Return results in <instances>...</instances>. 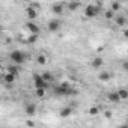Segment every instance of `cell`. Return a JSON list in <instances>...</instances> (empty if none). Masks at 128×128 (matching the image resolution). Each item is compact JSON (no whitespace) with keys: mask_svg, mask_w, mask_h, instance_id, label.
Listing matches in <instances>:
<instances>
[{"mask_svg":"<svg viewBox=\"0 0 128 128\" xmlns=\"http://www.w3.org/2000/svg\"><path fill=\"white\" fill-rule=\"evenodd\" d=\"M53 92H54V95H57V96H65V95H76V94H77V89L72 88L68 82H63V83L57 84V86L53 89Z\"/></svg>","mask_w":128,"mask_h":128,"instance_id":"obj_1","label":"cell"},{"mask_svg":"<svg viewBox=\"0 0 128 128\" xmlns=\"http://www.w3.org/2000/svg\"><path fill=\"white\" fill-rule=\"evenodd\" d=\"M9 59L12 60V63H15V65H23L26 62V54L23 51H20V50H14V51H11Z\"/></svg>","mask_w":128,"mask_h":128,"instance_id":"obj_2","label":"cell"},{"mask_svg":"<svg viewBox=\"0 0 128 128\" xmlns=\"http://www.w3.org/2000/svg\"><path fill=\"white\" fill-rule=\"evenodd\" d=\"M100 14V8L96 5H88L84 8V17L86 18H95Z\"/></svg>","mask_w":128,"mask_h":128,"instance_id":"obj_3","label":"cell"},{"mask_svg":"<svg viewBox=\"0 0 128 128\" xmlns=\"http://www.w3.org/2000/svg\"><path fill=\"white\" fill-rule=\"evenodd\" d=\"M33 86H35V89H38V88H48V83L44 80L42 74H35L33 76Z\"/></svg>","mask_w":128,"mask_h":128,"instance_id":"obj_4","label":"cell"},{"mask_svg":"<svg viewBox=\"0 0 128 128\" xmlns=\"http://www.w3.org/2000/svg\"><path fill=\"white\" fill-rule=\"evenodd\" d=\"M60 26H62V23H60V20H50L48 21V24H47V29H48V32H57L59 29H60Z\"/></svg>","mask_w":128,"mask_h":128,"instance_id":"obj_5","label":"cell"},{"mask_svg":"<svg viewBox=\"0 0 128 128\" xmlns=\"http://www.w3.org/2000/svg\"><path fill=\"white\" fill-rule=\"evenodd\" d=\"M26 29L29 30V33H36V35H39V32H41L39 26H38L36 23H33V21H29V23L26 24Z\"/></svg>","mask_w":128,"mask_h":128,"instance_id":"obj_6","label":"cell"},{"mask_svg":"<svg viewBox=\"0 0 128 128\" xmlns=\"http://www.w3.org/2000/svg\"><path fill=\"white\" fill-rule=\"evenodd\" d=\"M24 113H26L27 116H33V114L36 113V104H33V102H27V104L24 106Z\"/></svg>","mask_w":128,"mask_h":128,"instance_id":"obj_7","label":"cell"},{"mask_svg":"<svg viewBox=\"0 0 128 128\" xmlns=\"http://www.w3.org/2000/svg\"><path fill=\"white\" fill-rule=\"evenodd\" d=\"M26 15H27V18H29L30 21H33V20H36V17H38V9L29 6V8H26Z\"/></svg>","mask_w":128,"mask_h":128,"instance_id":"obj_8","label":"cell"},{"mask_svg":"<svg viewBox=\"0 0 128 128\" xmlns=\"http://www.w3.org/2000/svg\"><path fill=\"white\" fill-rule=\"evenodd\" d=\"M72 112H74V108L68 106V107H63V108L60 110V113H59V114H60V118H70V116L72 114Z\"/></svg>","mask_w":128,"mask_h":128,"instance_id":"obj_9","label":"cell"},{"mask_svg":"<svg viewBox=\"0 0 128 128\" xmlns=\"http://www.w3.org/2000/svg\"><path fill=\"white\" fill-rule=\"evenodd\" d=\"M107 100H108L110 102H119V101H120V96H119L118 90H116V92H108V94H107Z\"/></svg>","mask_w":128,"mask_h":128,"instance_id":"obj_10","label":"cell"},{"mask_svg":"<svg viewBox=\"0 0 128 128\" xmlns=\"http://www.w3.org/2000/svg\"><path fill=\"white\" fill-rule=\"evenodd\" d=\"M15 77L17 76H14V74H11V72H5V76H3V80H5V83L6 84H12L14 82H15Z\"/></svg>","mask_w":128,"mask_h":128,"instance_id":"obj_11","label":"cell"},{"mask_svg":"<svg viewBox=\"0 0 128 128\" xmlns=\"http://www.w3.org/2000/svg\"><path fill=\"white\" fill-rule=\"evenodd\" d=\"M104 65V60H102V57H100V56H96L94 60H92V68H101Z\"/></svg>","mask_w":128,"mask_h":128,"instance_id":"obj_12","label":"cell"},{"mask_svg":"<svg viewBox=\"0 0 128 128\" xmlns=\"http://www.w3.org/2000/svg\"><path fill=\"white\" fill-rule=\"evenodd\" d=\"M51 11H53L56 15H62V14H63V5H62V3H56V5H53Z\"/></svg>","mask_w":128,"mask_h":128,"instance_id":"obj_13","label":"cell"},{"mask_svg":"<svg viewBox=\"0 0 128 128\" xmlns=\"http://www.w3.org/2000/svg\"><path fill=\"white\" fill-rule=\"evenodd\" d=\"M110 78H112V72H108V71H102L98 76V80H101V82H108Z\"/></svg>","mask_w":128,"mask_h":128,"instance_id":"obj_14","label":"cell"},{"mask_svg":"<svg viewBox=\"0 0 128 128\" xmlns=\"http://www.w3.org/2000/svg\"><path fill=\"white\" fill-rule=\"evenodd\" d=\"M80 3H82V2H77V0H74V2L68 3V9H70V11H77V9L80 8Z\"/></svg>","mask_w":128,"mask_h":128,"instance_id":"obj_15","label":"cell"},{"mask_svg":"<svg viewBox=\"0 0 128 128\" xmlns=\"http://www.w3.org/2000/svg\"><path fill=\"white\" fill-rule=\"evenodd\" d=\"M45 90H47V88H38V89H35V95L38 98H44L45 96Z\"/></svg>","mask_w":128,"mask_h":128,"instance_id":"obj_16","label":"cell"},{"mask_svg":"<svg viewBox=\"0 0 128 128\" xmlns=\"http://www.w3.org/2000/svg\"><path fill=\"white\" fill-rule=\"evenodd\" d=\"M36 62H38V65H45V63L48 62V59H47V56L39 54V56H36Z\"/></svg>","mask_w":128,"mask_h":128,"instance_id":"obj_17","label":"cell"},{"mask_svg":"<svg viewBox=\"0 0 128 128\" xmlns=\"http://www.w3.org/2000/svg\"><path fill=\"white\" fill-rule=\"evenodd\" d=\"M114 23H116V26L122 27V26H125V23H126V18H125V17H116V18H114Z\"/></svg>","mask_w":128,"mask_h":128,"instance_id":"obj_18","label":"cell"},{"mask_svg":"<svg viewBox=\"0 0 128 128\" xmlns=\"http://www.w3.org/2000/svg\"><path fill=\"white\" fill-rule=\"evenodd\" d=\"M42 77H44V80H45L47 83H51V82L54 80V77H53V74H51V72H48V71H45V72H42Z\"/></svg>","mask_w":128,"mask_h":128,"instance_id":"obj_19","label":"cell"},{"mask_svg":"<svg viewBox=\"0 0 128 128\" xmlns=\"http://www.w3.org/2000/svg\"><path fill=\"white\" fill-rule=\"evenodd\" d=\"M118 94L120 96V100H128V89H118Z\"/></svg>","mask_w":128,"mask_h":128,"instance_id":"obj_20","label":"cell"},{"mask_svg":"<svg viewBox=\"0 0 128 128\" xmlns=\"http://www.w3.org/2000/svg\"><path fill=\"white\" fill-rule=\"evenodd\" d=\"M6 71L11 72V74H14V76H17L18 74V65H11V66H8Z\"/></svg>","mask_w":128,"mask_h":128,"instance_id":"obj_21","label":"cell"},{"mask_svg":"<svg viewBox=\"0 0 128 128\" xmlns=\"http://www.w3.org/2000/svg\"><path fill=\"white\" fill-rule=\"evenodd\" d=\"M98 113H100V107H98V106H92V107L89 108V114H90V116H96Z\"/></svg>","mask_w":128,"mask_h":128,"instance_id":"obj_22","label":"cell"},{"mask_svg":"<svg viewBox=\"0 0 128 128\" xmlns=\"http://www.w3.org/2000/svg\"><path fill=\"white\" fill-rule=\"evenodd\" d=\"M38 41V35L36 33H30V36L27 38V44H35Z\"/></svg>","mask_w":128,"mask_h":128,"instance_id":"obj_23","label":"cell"},{"mask_svg":"<svg viewBox=\"0 0 128 128\" xmlns=\"http://www.w3.org/2000/svg\"><path fill=\"white\" fill-rule=\"evenodd\" d=\"M106 18H107V20H114V18H116V17H114V11H112V9L106 11Z\"/></svg>","mask_w":128,"mask_h":128,"instance_id":"obj_24","label":"cell"},{"mask_svg":"<svg viewBox=\"0 0 128 128\" xmlns=\"http://www.w3.org/2000/svg\"><path fill=\"white\" fill-rule=\"evenodd\" d=\"M110 9H112V11H114V12H118V11L120 9V3H119V2H113Z\"/></svg>","mask_w":128,"mask_h":128,"instance_id":"obj_25","label":"cell"},{"mask_svg":"<svg viewBox=\"0 0 128 128\" xmlns=\"http://www.w3.org/2000/svg\"><path fill=\"white\" fill-rule=\"evenodd\" d=\"M122 68H124L125 71H128V62H124V63H122Z\"/></svg>","mask_w":128,"mask_h":128,"instance_id":"obj_26","label":"cell"},{"mask_svg":"<svg viewBox=\"0 0 128 128\" xmlns=\"http://www.w3.org/2000/svg\"><path fill=\"white\" fill-rule=\"evenodd\" d=\"M122 33H124V38H126V39H128V29H125Z\"/></svg>","mask_w":128,"mask_h":128,"instance_id":"obj_27","label":"cell"},{"mask_svg":"<svg viewBox=\"0 0 128 128\" xmlns=\"http://www.w3.org/2000/svg\"><path fill=\"white\" fill-rule=\"evenodd\" d=\"M30 6H32V8H35V9H38V8H39V5H38V3H32Z\"/></svg>","mask_w":128,"mask_h":128,"instance_id":"obj_28","label":"cell"},{"mask_svg":"<svg viewBox=\"0 0 128 128\" xmlns=\"http://www.w3.org/2000/svg\"><path fill=\"white\" fill-rule=\"evenodd\" d=\"M27 125H29V126H33V125H35V124H33V122H32V120H27Z\"/></svg>","mask_w":128,"mask_h":128,"instance_id":"obj_29","label":"cell"},{"mask_svg":"<svg viewBox=\"0 0 128 128\" xmlns=\"http://www.w3.org/2000/svg\"><path fill=\"white\" fill-rule=\"evenodd\" d=\"M77 2H84V0H77Z\"/></svg>","mask_w":128,"mask_h":128,"instance_id":"obj_30","label":"cell"}]
</instances>
